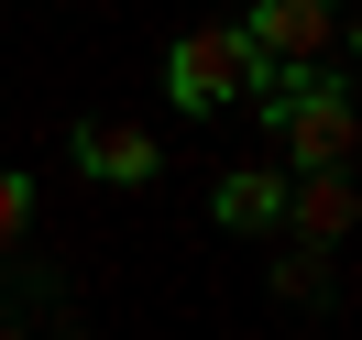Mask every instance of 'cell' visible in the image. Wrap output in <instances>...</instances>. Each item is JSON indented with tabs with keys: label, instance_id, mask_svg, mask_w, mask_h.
I'll return each mask as SVG.
<instances>
[{
	"label": "cell",
	"instance_id": "6da1fadb",
	"mask_svg": "<svg viewBox=\"0 0 362 340\" xmlns=\"http://www.w3.org/2000/svg\"><path fill=\"white\" fill-rule=\"evenodd\" d=\"M264 132L296 154V176L308 165H351V143H362V110H351V77L340 66H264Z\"/></svg>",
	"mask_w": 362,
	"mask_h": 340
},
{
	"label": "cell",
	"instance_id": "7a4b0ae2",
	"mask_svg": "<svg viewBox=\"0 0 362 340\" xmlns=\"http://www.w3.org/2000/svg\"><path fill=\"white\" fill-rule=\"evenodd\" d=\"M252 88H264V55H252L242 23H198V33L165 45V99H176V110H230V99H252Z\"/></svg>",
	"mask_w": 362,
	"mask_h": 340
},
{
	"label": "cell",
	"instance_id": "3957f363",
	"mask_svg": "<svg viewBox=\"0 0 362 340\" xmlns=\"http://www.w3.org/2000/svg\"><path fill=\"white\" fill-rule=\"evenodd\" d=\"M242 33H252V55H264V66H340L351 11H340V0H252Z\"/></svg>",
	"mask_w": 362,
	"mask_h": 340
},
{
	"label": "cell",
	"instance_id": "277c9868",
	"mask_svg": "<svg viewBox=\"0 0 362 340\" xmlns=\"http://www.w3.org/2000/svg\"><path fill=\"white\" fill-rule=\"evenodd\" d=\"M66 154L88 165V176H110V187H154V176H165V143L143 132V121H77Z\"/></svg>",
	"mask_w": 362,
	"mask_h": 340
},
{
	"label": "cell",
	"instance_id": "5b68a950",
	"mask_svg": "<svg viewBox=\"0 0 362 340\" xmlns=\"http://www.w3.org/2000/svg\"><path fill=\"white\" fill-rule=\"evenodd\" d=\"M286 209H296V252H329L351 230V176L340 165H308V176H286Z\"/></svg>",
	"mask_w": 362,
	"mask_h": 340
},
{
	"label": "cell",
	"instance_id": "8992f818",
	"mask_svg": "<svg viewBox=\"0 0 362 340\" xmlns=\"http://www.w3.org/2000/svg\"><path fill=\"white\" fill-rule=\"evenodd\" d=\"M209 220H220V230H274V220H286V176H274V165H220Z\"/></svg>",
	"mask_w": 362,
	"mask_h": 340
},
{
	"label": "cell",
	"instance_id": "52a82bcc",
	"mask_svg": "<svg viewBox=\"0 0 362 340\" xmlns=\"http://www.w3.org/2000/svg\"><path fill=\"white\" fill-rule=\"evenodd\" d=\"M274 296H286V307L329 296V252H286V264H274Z\"/></svg>",
	"mask_w": 362,
	"mask_h": 340
},
{
	"label": "cell",
	"instance_id": "ba28073f",
	"mask_svg": "<svg viewBox=\"0 0 362 340\" xmlns=\"http://www.w3.org/2000/svg\"><path fill=\"white\" fill-rule=\"evenodd\" d=\"M33 230V176H11V165H0V252L23 242Z\"/></svg>",
	"mask_w": 362,
	"mask_h": 340
},
{
	"label": "cell",
	"instance_id": "9c48e42d",
	"mask_svg": "<svg viewBox=\"0 0 362 340\" xmlns=\"http://www.w3.org/2000/svg\"><path fill=\"white\" fill-rule=\"evenodd\" d=\"M0 340H33V329H23V318H0Z\"/></svg>",
	"mask_w": 362,
	"mask_h": 340
}]
</instances>
